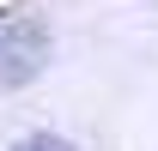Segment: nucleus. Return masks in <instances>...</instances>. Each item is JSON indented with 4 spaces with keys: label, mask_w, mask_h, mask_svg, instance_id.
<instances>
[{
    "label": "nucleus",
    "mask_w": 158,
    "mask_h": 151,
    "mask_svg": "<svg viewBox=\"0 0 158 151\" xmlns=\"http://www.w3.org/2000/svg\"><path fill=\"white\" fill-rule=\"evenodd\" d=\"M49 67V30L43 24H6L0 30V85H31Z\"/></svg>",
    "instance_id": "1"
},
{
    "label": "nucleus",
    "mask_w": 158,
    "mask_h": 151,
    "mask_svg": "<svg viewBox=\"0 0 158 151\" xmlns=\"http://www.w3.org/2000/svg\"><path fill=\"white\" fill-rule=\"evenodd\" d=\"M12 151H79V145H67V139H55V133H31V139H19Z\"/></svg>",
    "instance_id": "2"
}]
</instances>
